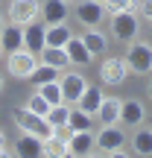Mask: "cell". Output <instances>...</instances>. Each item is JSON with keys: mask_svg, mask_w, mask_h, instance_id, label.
<instances>
[{"mask_svg": "<svg viewBox=\"0 0 152 158\" xmlns=\"http://www.w3.org/2000/svg\"><path fill=\"white\" fill-rule=\"evenodd\" d=\"M12 120H15V126H18L21 132L38 135L41 141H47V138L53 135L50 120H47V117H41V114H35V111H29L27 106H23V108H15V111H12Z\"/></svg>", "mask_w": 152, "mask_h": 158, "instance_id": "6da1fadb", "label": "cell"}, {"mask_svg": "<svg viewBox=\"0 0 152 158\" xmlns=\"http://www.w3.org/2000/svg\"><path fill=\"white\" fill-rule=\"evenodd\" d=\"M123 59H126V64H129V73H135V76L152 73V44L149 41H138L135 38Z\"/></svg>", "mask_w": 152, "mask_h": 158, "instance_id": "7a4b0ae2", "label": "cell"}, {"mask_svg": "<svg viewBox=\"0 0 152 158\" xmlns=\"http://www.w3.org/2000/svg\"><path fill=\"white\" fill-rule=\"evenodd\" d=\"M111 35L123 44H132V41L141 35V15L138 12H114L111 15Z\"/></svg>", "mask_w": 152, "mask_h": 158, "instance_id": "3957f363", "label": "cell"}, {"mask_svg": "<svg viewBox=\"0 0 152 158\" xmlns=\"http://www.w3.org/2000/svg\"><path fill=\"white\" fill-rule=\"evenodd\" d=\"M97 135V152L102 155H123V147H126V132L120 129V123H108L102 126L100 132H94Z\"/></svg>", "mask_w": 152, "mask_h": 158, "instance_id": "277c9868", "label": "cell"}, {"mask_svg": "<svg viewBox=\"0 0 152 158\" xmlns=\"http://www.w3.org/2000/svg\"><path fill=\"white\" fill-rule=\"evenodd\" d=\"M35 68H38V53L27 50V47H21L15 53H6V70H9L12 79H29Z\"/></svg>", "mask_w": 152, "mask_h": 158, "instance_id": "5b68a950", "label": "cell"}, {"mask_svg": "<svg viewBox=\"0 0 152 158\" xmlns=\"http://www.w3.org/2000/svg\"><path fill=\"white\" fill-rule=\"evenodd\" d=\"M105 6H102V0H73V18L76 23H82L85 29L88 27H100L102 21H105Z\"/></svg>", "mask_w": 152, "mask_h": 158, "instance_id": "8992f818", "label": "cell"}, {"mask_svg": "<svg viewBox=\"0 0 152 158\" xmlns=\"http://www.w3.org/2000/svg\"><path fill=\"white\" fill-rule=\"evenodd\" d=\"M100 82L102 85H123L126 82V76H129V64H126V59L123 56H105L100 62Z\"/></svg>", "mask_w": 152, "mask_h": 158, "instance_id": "52a82bcc", "label": "cell"}, {"mask_svg": "<svg viewBox=\"0 0 152 158\" xmlns=\"http://www.w3.org/2000/svg\"><path fill=\"white\" fill-rule=\"evenodd\" d=\"M35 18H41V3L38 0H9V9H6V21L9 23L27 27Z\"/></svg>", "mask_w": 152, "mask_h": 158, "instance_id": "ba28073f", "label": "cell"}, {"mask_svg": "<svg viewBox=\"0 0 152 158\" xmlns=\"http://www.w3.org/2000/svg\"><path fill=\"white\" fill-rule=\"evenodd\" d=\"M59 85H62V100L68 102V106H76L79 97H82V91L88 88V79H85L82 73H76V70H62Z\"/></svg>", "mask_w": 152, "mask_h": 158, "instance_id": "9c48e42d", "label": "cell"}, {"mask_svg": "<svg viewBox=\"0 0 152 158\" xmlns=\"http://www.w3.org/2000/svg\"><path fill=\"white\" fill-rule=\"evenodd\" d=\"M146 120V108H143L141 100H123V108H120V126L126 129H138Z\"/></svg>", "mask_w": 152, "mask_h": 158, "instance_id": "30bf717a", "label": "cell"}, {"mask_svg": "<svg viewBox=\"0 0 152 158\" xmlns=\"http://www.w3.org/2000/svg\"><path fill=\"white\" fill-rule=\"evenodd\" d=\"M47 41V23L41 21V18H35V21H29L27 27H23V47L32 53H38L41 47H44Z\"/></svg>", "mask_w": 152, "mask_h": 158, "instance_id": "8fae6325", "label": "cell"}, {"mask_svg": "<svg viewBox=\"0 0 152 158\" xmlns=\"http://www.w3.org/2000/svg\"><path fill=\"white\" fill-rule=\"evenodd\" d=\"M68 152H70V155H79V158L97 152V135H94L91 129L73 132V138H70V143H68Z\"/></svg>", "mask_w": 152, "mask_h": 158, "instance_id": "7c38bea8", "label": "cell"}, {"mask_svg": "<svg viewBox=\"0 0 152 158\" xmlns=\"http://www.w3.org/2000/svg\"><path fill=\"white\" fill-rule=\"evenodd\" d=\"M64 50H68V59H70V64L73 68H85V64H91V50L85 47V41H82V35H70V41L64 44Z\"/></svg>", "mask_w": 152, "mask_h": 158, "instance_id": "4fadbf2b", "label": "cell"}, {"mask_svg": "<svg viewBox=\"0 0 152 158\" xmlns=\"http://www.w3.org/2000/svg\"><path fill=\"white\" fill-rule=\"evenodd\" d=\"M0 47H3V53H15L23 47V27L21 23H9L6 21L3 32H0Z\"/></svg>", "mask_w": 152, "mask_h": 158, "instance_id": "5bb4252c", "label": "cell"}, {"mask_svg": "<svg viewBox=\"0 0 152 158\" xmlns=\"http://www.w3.org/2000/svg\"><path fill=\"white\" fill-rule=\"evenodd\" d=\"M120 108H123V100H117V97H102L100 108H97V120H100L102 126L120 123Z\"/></svg>", "mask_w": 152, "mask_h": 158, "instance_id": "9a60e30c", "label": "cell"}, {"mask_svg": "<svg viewBox=\"0 0 152 158\" xmlns=\"http://www.w3.org/2000/svg\"><path fill=\"white\" fill-rule=\"evenodd\" d=\"M38 62H47V64H53V68H59V70H68L70 68L68 50H64V47H50V44H44L38 50Z\"/></svg>", "mask_w": 152, "mask_h": 158, "instance_id": "2e32d148", "label": "cell"}, {"mask_svg": "<svg viewBox=\"0 0 152 158\" xmlns=\"http://www.w3.org/2000/svg\"><path fill=\"white\" fill-rule=\"evenodd\" d=\"M102 88L100 85H88V88L82 91V97H79V102H76V108H82L85 114H91V117H97V108H100V102H102Z\"/></svg>", "mask_w": 152, "mask_h": 158, "instance_id": "e0dca14e", "label": "cell"}, {"mask_svg": "<svg viewBox=\"0 0 152 158\" xmlns=\"http://www.w3.org/2000/svg\"><path fill=\"white\" fill-rule=\"evenodd\" d=\"M41 149H44V141H41L38 135L21 132V138H18V143H15V152L18 155H23V158H38Z\"/></svg>", "mask_w": 152, "mask_h": 158, "instance_id": "ac0fdd59", "label": "cell"}, {"mask_svg": "<svg viewBox=\"0 0 152 158\" xmlns=\"http://www.w3.org/2000/svg\"><path fill=\"white\" fill-rule=\"evenodd\" d=\"M41 21L44 23L68 21V3H64V0H44V3H41Z\"/></svg>", "mask_w": 152, "mask_h": 158, "instance_id": "d6986e66", "label": "cell"}, {"mask_svg": "<svg viewBox=\"0 0 152 158\" xmlns=\"http://www.w3.org/2000/svg\"><path fill=\"white\" fill-rule=\"evenodd\" d=\"M82 41H85V47L91 50V56H105L108 38H105V32H100V27H88L82 32Z\"/></svg>", "mask_w": 152, "mask_h": 158, "instance_id": "ffe728a7", "label": "cell"}, {"mask_svg": "<svg viewBox=\"0 0 152 158\" xmlns=\"http://www.w3.org/2000/svg\"><path fill=\"white\" fill-rule=\"evenodd\" d=\"M70 27H68V21H62V23H47V41L44 44H50V47H64L70 41Z\"/></svg>", "mask_w": 152, "mask_h": 158, "instance_id": "44dd1931", "label": "cell"}, {"mask_svg": "<svg viewBox=\"0 0 152 158\" xmlns=\"http://www.w3.org/2000/svg\"><path fill=\"white\" fill-rule=\"evenodd\" d=\"M135 135H132V149H135V155H152V129L146 126H138V129H132Z\"/></svg>", "mask_w": 152, "mask_h": 158, "instance_id": "7402d4cb", "label": "cell"}, {"mask_svg": "<svg viewBox=\"0 0 152 158\" xmlns=\"http://www.w3.org/2000/svg\"><path fill=\"white\" fill-rule=\"evenodd\" d=\"M59 76H62V70H59V68H53V64H47V62H38V68L32 70V76H29V79H32L35 85H44V82H56Z\"/></svg>", "mask_w": 152, "mask_h": 158, "instance_id": "603a6c76", "label": "cell"}, {"mask_svg": "<svg viewBox=\"0 0 152 158\" xmlns=\"http://www.w3.org/2000/svg\"><path fill=\"white\" fill-rule=\"evenodd\" d=\"M35 91H38L41 97H44L50 106H56V102H64L62 100V85H59V79L56 82H44V85H35Z\"/></svg>", "mask_w": 152, "mask_h": 158, "instance_id": "cb8c5ba5", "label": "cell"}, {"mask_svg": "<svg viewBox=\"0 0 152 158\" xmlns=\"http://www.w3.org/2000/svg\"><path fill=\"white\" fill-rule=\"evenodd\" d=\"M70 111H73V106H68V102H56V106L50 108V114H47V120H50V126H62L70 120Z\"/></svg>", "mask_w": 152, "mask_h": 158, "instance_id": "d4e9b609", "label": "cell"}, {"mask_svg": "<svg viewBox=\"0 0 152 158\" xmlns=\"http://www.w3.org/2000/svg\"><path fill=\"white\" fill-rule=\"evenodd\" d=\"M97 117H91V114H85L82 108H73V111H70V129L73 132H82V129H91V123H94Z\"/></svg>", "mask_w": 152, "mask_h": 158, "instance_id": "484cf974", "label": "cell"}, {"mask_svg": "<svg viewBox=\"0 0 152 158\" xmlns=\"http://www.w3.org/2000/svg\"><path fill=\"white\" fill-rule=\"evenodd\" d=\"M102 6H105L108 15H114V12H138V0H102Z\"/></svg>", "mask_w": 152, "mask_h": 158, "instance_id": "4316f807", "label": "cell"}, {"mask_svg": "<svg viewBox=\"0 0 152 158\" xmlns=\"http://www.w3.org/2000/svg\"><path fill=\"white\" fill-rule=\"evenodd\" d=\"M27 108H29V111H35V114H41V117H47L53 106H50V102H47L44 97L38 94V91H35V94H32V97H29V100H27Z\"/></svg>", "mask_w": 152, "mask_h": 158, "instance_id": "83f0119b", "label": "cell"}, {"mask_svg": "<svg viewBox=\"0 0 152 158\" xmlns=\"http://www.w3.org/2000/svg\"><path fill=\"white\" fill-rule=\"evenodd\" d=\"M41 155H53V158H62V155H70L68 147L64 143H59L56 138H47L44 141V149H41Z\"/></svg>", "mask_w": 152, "mask_h": 158, "instance_id": "f1b7e54d", "label": "cell"}, {"mask_svg": "<svg viewBox=\"0 0 152 158\" xmlns=\"http://www.w3.org/2000/svg\"><path fill=\"white\" fill-rule=\"evenodd\" d=\"M50 138H56L59 143H64V147H68V143H70V138H73V129H70V123L53 126V135H50Z\"/></svg>", "mask_w": 152, "mask_h": 158, "instance_id": "f546056e", "label": "cell"}, {"mask_svg": "<svg viewBox=\"0 0 152 158\" xmlns=\"http://www.w3.org/2000/svg\"><path fill=\"white\" fill-rule=\"evenodd\" d=\"M138 15L143 21H152V0H138Z\"/></svg>", "mask_w": 152, "mask_h": 158, "instance_id": "4dcf8cb0", "label": "cell"}, {"mask_svg": "<svg viewBox=\"0 0 152 158\" xmlns=\"http://www.w3.org/2000/svg\"><path fill=\"white\" fill-rule=\"evenodd\" d=\"M0 155H9V149H6V135L0 132Z\"/></svg>", "mask_w": 152, "mask_h": 158, "instance_id": "1f68e13d", "label": "cell"}, {"mask_svg": "<svg viewBox=\"0 0 152 158\" xmlns=\"http://www.w3.org/2000/svg\"><path fill=\"white\" fill-rule=\"evenodd\" d=\"M146 41L152 44V21H149V27H146Z\"/></svg>", "mask_w": 152, "mask_h": 158, "instance_id": "d6a6232c", "label": "cell"}, {"mask_svg": "<svg viewBox=\"0 0 152 158\" xmlns=\"http://www.w3.org/2000/svg\"><path fill=\"white\" fill-rule=\"evenodd\" d=\"M3 27H6V18H3V12H0V32H3Z\"/></svg>", "mask_w": 152, "mask_h": 158, "instance_id": "836d02e7", "label": "cell"}, {"mask_svg": "<svg viewBox=\"0 0 152 158\" xmlns=\"http://www.w3.org/2000/svg\"><path fill=\"white\" fill-rule=\"evenodd\" d=\"M146 94H149V100H152V79H149V85H146Z\"/></svg>", "mask_w": 152, "mask_h": 158, "instance_id": "e575fe53", "label": "cell"}, {"mask_svg": "<svg viewBox=\"0 0 152 158\" xmlns=\"http://www.w3.org/2000/svg\"><path fill=\"white\" fill-rule=\"evenodd\" d=\"M0 91H3V76H0Z\"/></svg>", "mask_w": 152, "mask_h": 158, "instance_id": "d590c367", "label": "cell"}, {"mask_svg": "<svg viewBox=\"0 0 152 158\" xmlns=\"http://www.w3.org/2000/svg\"><path fill=\"white\" fill-rule=\"evenodd\" d=\"M64 3H68V6H70V3H73V0H64Z\"/></svg>", "mask_w": 152, "mask_h": 158, "instance_id": "8d00e7d4", "label": "cell"}, {"mask_svg": "<svg viewBox=\"0 0 152 158\" xmlns=\"http://www.w3.org/2000/svg\"><path fill=\"white\" fill-rule=\"evenodd\" d=\"M0 56H3V47H0Z\"/></svg>", "mask_w": 152, "mask_h": 158, "instance_id": "74e56055", "label": "cell"}]
</instances>
